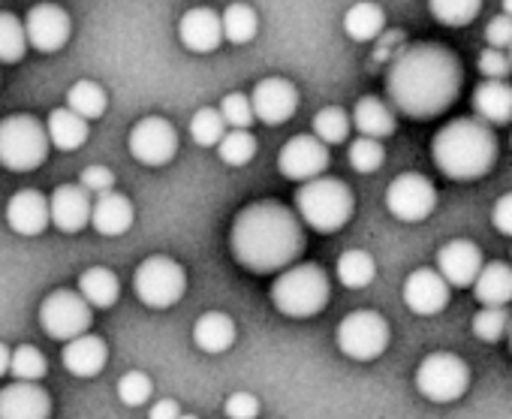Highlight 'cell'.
<instances>
[{"instance_id":"1","label":"cell","mask_w":512,"mask_h":419,"mask_svg":"<svg viewBox=\"0 0 512 419\" xmlns=\"http://www.w3.org/2000/svg\"><path fill=\"white\" fill-rule=\"evenodd\" d=\"M461 58L443 43H413L398 52L386 73L389 106L413 121L443 115L461 94Z\"/></svg>"},{"instance_id":"2","label":"cell","mask_w":512,"mask_h":419,"mask_svg":"<svg viewBox=\"0 0 512 419\" xmlns=\"http://www.w3.org/2000/svg\"><path fill=\"white\" fill-rule=\"evenodd\" d=\"M229 248L238 266L253 275H275L290 269L305 251V230L302 221L293 215V208L263 199L253 202L235 215Z\"/></svg>"},{"instance_id":"3","label":"cell","mask_w":512,"mask_h":419,"mask_svg":"<svg viewBox=\"0 0 512 419\" xmlns=\"http://www.w3.org/2000/svg\"><path fill=\"white\" fill-rule=\"evenodd\" d=\"M434 166L452 181H476L497 160V136L479 118H455L431 139Z\"/></svg>"},{"instance_id":"4","label":"cell","mask_w":512,"mask_h":419,"mask_svg":"<svg viewBox=\"0 0 512 419\" xmlns=\"http://www.w3.org/2000/svg\"><path fill=\"white\" fill-rule=\"evenodd\" d=\"M353 212H356V196L341 178L320 175L296 190V218L323 236L344 230Z\"/></svg>"},{"instance_id":"5","label":"cell","mask_w":512,"mask_h":419,"mask_svg":"<svg viewBox=\"0 0 512 419\" xmlns=\"http://www.w3.org/2000/svg\"><path fill=\"white\" fill-rule=\"evenodd\" d=\"M332 296V284L329 275L323 272V266L317 263H299L284 269L275 284H272V302L284 317H314L329 305Z\"/></svg>"},{"instance_id":"6","label":"cell","mask_w":512,"mask_h":419,"mask_svg":"<svg viewBox=\"0 0 512 419\" xmlns=\"http://www.w3.org/2000/svg\"><path fill=\"white\" fill-rule=\"evenodd\" d=\"M46 157L49 136L34 115H10L0 121V166L10 172H34Z\"/></svg>"},{"instance_id":"7","label":"cell","mask_w":512,"mask_h":419,"mask_svg":"<svg viewBox=\"0 0 512 419\" xmlns=\"http://www.w3.org/2000/svg\"><path fill=\"white\" fill-rule=\"evenodd\" d=\"M133 290L142 305H148L154 311H166L181 302V296L187 290V275L169 257H148L139 263V269L133 275Z\"/></svg>"},{"instance_id":"8","label":"cell","mask_w":512,"mask_h":419,"mask_svg":"<svg viewBox=\"0 0 512 419\" xmlns=\"http://www.w3.org/2000/svg\"><path fill=\"white\" fill-rule=\"evenodd\" d=\"M470 386V368L455 353H431L416 368V389L434 404L458 401Z\"/></svg>"},{"instance_id":"9","label":"cell","mask_w":512,"mask_h":419,"mask_svg":"<svg viewBox=\"0 0 512 419\" xmlns=\"http://www.w3.org/2000/svg\"><path fill=\"white\" fill-rule=\"evenodd\" d=\"M338 350L356 362H374L389 347V323L377 311H353L338 326Z\"/></svg>"},{"instance_id":"10","label":"cell","mask_w":512,"mask_h":419,"mask_svg":"<svg viewBox=\"0 0 512 419\" xmlns=\"http://www.w3.org/2000/svg\"><path fill=\"white\" fill-rule=\"evenodd\" d=\"M94 308L76 290H55L40 305V326L55 341H73L91 332Z\"/></svg>"},{"instance_id":"11","label":"cell","mask_w":512,"mask_h":419,"mask_svg":"<svg viewBox=\"0 0 512 419\" xmlns=\"http://www.w3.org/2000/svg\"><path fill=\"white\" fill-rule=\"evenodd\" d=\"M386 208L392 218L404 224H419L437 208V187L419 172H404L389 184Z\"/></svg>"},{"instance_id":"12","label":"cell","mask_w":512,"mask_h":419,"mask_svg":"<svg viewBox=\"0 0 512 419\" xmlns=\"http://www.w3.org/2000/svg\"><path fill=\"white\" fill-rule=\"evenodd\" d=\"M130 154L142 166H166L178 154L175 127L160 115H148L136 121V127L130 130Z\"/></svg>"},{"instance_id":"13","label":"cell","mask_w":512,"mask_h":419,"mask_svg":"<svg viewBox=\"0 0 512 419\" xmlns=\"http://www.w3.org/2000/svg\"><path fill=\"white\" fill-rule=\"evenodd\" d=\"M22 25H25L28 46H34L43 55L61 52L70 43V31H73L67 10H61L58 4H37L34 10H28V19Z\"/></svg>"},{"instance_id":"14","label":"cell","mask_w":512,"mask_h":419,"mask_svg":"<svg viewBox=\"0 0 512 419\" xmlns=\"http://www.w3.org/2000/svg\"><path fill=\"white\" fill-rule=\"evenodd\" d=\"M329 169V148L311 136H293L278 154V172L290 181H311Z\"/></svg>"},{"instance_id":"15","label":"cell","mask_w":512,"mask_h":419,"mask_svg":"<svg viewBox=\"0 0 512 419\" xmlns=\"http://www.w3.org/2000/svg\"><path fill=\"white\" fill-rule=\"evenodd\" d=\"M250 106H253V118L263 121L269 127H278L284 121H290L299 109V91L293 82L272 76L256 82L253 94H250Z\"/></svg>"},{"instance_id":"16","label":"cell","mask_w":512,"mask_h":419,"mask_svg":"<svg viewBox=\"0 0 512 419\" xmlns=\"http://www.w3.org/2000/svg\"><path fill=\"white\" fill-rule=\"evenodd\" d=\"M482 263H485L482 260V251L473 242H467V239H452V242H446L437 251V272L455 290L473 287Z\"/></svg>"},{"instance_id":"17","label":"cell","mask_w":512,"mask_h":419,"mask_svg":"<svg viewBox=\"0 0 512 419\" xmlns=\"http://www.w3.org/2000/svg\"><path fill=\"white\" fill-rule=\"evenodd\" d=\"M449 290L437 269H416L404 281V305L419 317H434L449 305Z\"/></svg>"},{"instance_id":"18","label":"cell","mask_w":512,"mask_h":419,"mask_svg":"<svg viewBox=\"0 0 512 419\" xmlns=\"http://www.w3.org/2000/svg\"><path fill=\"white\" fill-rule=\"evenodd\" d=\"M91 193L82 184H61L49 199V221L61 233H79L91 224Z\"/></svg>"},{"instance_id":"19","label":"cell","mask_w":512,"mask_h":419,"mask_svg":"<svg viewBox=\"0 0 512 419\" xmlns=\"http://www.w3.org/2000/svg\"><path fill=\"white\" fill-rule=\"evenodd\" d=\"M52 395L40 383L16 380L0 389V419H49Z\"/></svg>"},{"instance_id":"20","label":"cell","mask_w":512,"mask_h":419,"mask_svg":"<svg viewBox=\"0 0 512 419\" xmlns=\"http://www.w3.org/2000/svg\"><path fill=\"white\" fill-rule=\"evenodd\" d=\"M7 224L19 236H40V233H46V227L52 224L49 221V199L40 190H34V187L19 190L7 202Z\"/></svg>"},{"instance_id":"21","label":"cell","mask_w":512,"mask_h":419,"mask_svg":"<svg viewBox=\"0 0 512 419\" xmlns=\"http://www.w3.org/2000/svg\"><path fill=\"white\" fill-rule=\"evenodd\" d=\"M136 221V212H133V202L118 193V190H109V193H100L91 205V227L100 233V236H124Z\"/></svg>"},{"instance_id":"22","label":"cell","mask_w":512,"mask_h":419,"mask_svg":"<svg viewBox=\"0 0 512 419\" xmlns=\"http://www.w3.org/2000/svg\"><path fill=\"white\" fill-rule=\"evenodd\" d=\"M178 37L184 43V49L196 52V55H208L220 46L223 40V28H220V16L214 10H187L178 22Z\"/></svg>"},{"instance_id":"23","label":"cell","mask_w":512,"mask_h":419,"mask_svg":"<svg viewBox=\"0 0 512 419\" xmlns=\"http://www.w3.org/2000/svg\"><path fill=\"white\" fill-rule=\"evenodd\" d=\"M106 359H109V347L100 335H79L73 341H67L64 353H61V362L64 368L73 374V377H94L106 368Z\"/></svg>"},{"instance_id":"24","label":"cell","mask_w":512,"mask_h":419,"mask_svg":"<svg viewBox=\"0 0 512 419\" xmlns=\"http://www.w3.org/2000/svg\"><path fill=\"white\" fill-rule=\"evenodd\" d=\"M473 296L485 308H509L512 302V266L509 263H482L476 281H473Z\"/></svg>"},{"instance_id":"25","label":"cell","mask_w":512,"mask_h":419,"mask_svg":"<svg viewBox=\"0 0 512 419\" xmlns=\"http://www.w3.org/2000/svg\"><path fill=\"white\" fill-rule=\"evenodd\" d=\"M353 127L359 130V136H368V139H389L392 133H395V127H398V121H395V112H392V106L386 103V100H380V97H374V94H368V97H362L356 106H353Z\"/></svg>"},{"instance_id":"26","label":"cell","mask_w":512,"mask_h":419,"mask_svg":"<svg viewBox=\"0 0 512 419\" xmlns=\"http://www.w3.org/2000/svg\"><path fill=\"white\" fill-rule=\"evenodd\" d=\"M473 112L488 127H503L512 121V85L482 82L473 91Z\"/></svg>"},{"instance_id":"27","label":"cell","mask_w":512,"mask_h":419,"mask_svg":"<svg viewBox=\"0 0 512 419\" xmlns=\"http://www.w3.org/2000/svg\"><path fill=\"white\" fill-rule=\"evenodd\" d=\"M193 341L202 353H226L235 341V323L223 311H208L193 326Z\"/></svg>"},{"instance_id":"28","label":"cell","mask_w":512,"mask_h":419,"mask_svg":"<svg viewBox=\"0 0 512 419\" xmlns=\"http://www.w3.org/2000/svg\"><path fill=\"white\" fill-rule=\"evenodd\" d=\"M88 121L79 118L76 112H70L67 106L64 109H55L46 121V136H49V145H55L58 151H79L85 142H88Z\"/></svg>"},{"instance_id":"29","label":"cell","mask_w":512,"mask_h":419,"mask_svg":"<svg viewBox=\"0 0 512 419\" xmlns=\"http://www.w3.org/2000/svg\"><path fill=\"white\" fill-rule=\"evenodd\" d=\"M118 293H121V284L115 278L112 269H103V266H94L88 272L79 275V296L97 311H106L118 302Z\"/></svg>"},{"instance_id":"30","label":"cell","mask_w":512,"mask_h":419,"mask_svg":"<svg viewBox=\"0 0 512 419\" xmlns=\"http://www.w3.org/2000/svg\"><path fill=\"white\" fill-rule=\"evenodd\" d=\"M383 28H386V13H383V7L368 4V0H362V4L350 7L347 16H344V31H347V37L356 40V43H371V40H377V37L383 34Z\"/></svg>"},{"instance_id":"31","label":"cell","mask_w":512,"mask_h":419,"mask_svg":"<svg viewBox=\"0 0 512 419\" xmlns=\"http://www.w3.org/2000/svg\"><path fill=\"white\" fill-rule=\"evenodd\" d=\"M106 106H109L106 91H103L97 82H91V79H79V82L67 91V109L76 112V115L85 118V121L103 118V115H106Z\"/></svg>"},{"instance_id":"32","label":"cell","mask_w":512,"mask_h":419,"mask_svg":"<svg viewBox=\"0 0 512 419\" xmlns=\"http://www.w3.org/2000/svg\"><path fill=\"white\" fill-rule=\"evenodd\" d=\"M335 275L347 290H365L377 275V263L368 251H344L338 257Z\"/></svg>"},{"instance_id":"33","label":"cell","mask_w":512,"mask_h":419,"mask_svg":"<svg viewBox=\"0 0 512 419\" xmlns=\"http://www.w3.org/2000/svg\"><path fill=\"white\" fill-rule=\"evenodd\" d=\"M220 28H223V40H229L232 46H244L256 37L260 19H256V10L250 4H229L220 16Z\"/></svg>"},{"instance_id":"34","label":"cell","mask_w":512,"mask_h":419,"mask_svg":"<svg viewBox=\"0 0 512 419\" xmlns=\"http://www.w3.org/2000/svg\"><path fill=\"white\" fill-rule=\"evenodd\" d=\"M428 10L446 28H467L479 16L482 0H428Z\"/></svg>"},{"instance_id":"35","label":"cell","mask_w":512,"mask_h":419,"mask_svg":"<svg viewBox=\"0 0 512 419\" xmlns=\"http://www.w3.org/2000/svg\"><path fill=\"white\" fill-rule=\"evenodd\" d=\"M28 52L25 25L13 13H0V64H19Z\"/></svg>"},{"instance_id":"36","label":"cell","mask_w":512,"mask_h":419,"mask_svg":"<svg viewBox=\"0 0 512 419\" xmlns=\"http://www.w3.org/2000/svg\"><path fill=\"white\" fill-rule=\"evenodd\" d=\"M311 127H314V136H317L326 148H329V145H341V142H347V136H350V115H347L344 109H338V106H326V109H320V112L314 115Z\"/></svg>"},{"instance_id":"37","label":"cell","mask_w":512,"mask_h":419,"mask_svg":"<svg viewBox=\"0 0 512 419\" xmlns=\"http://www.w3.org/2000/svg\"><path fill=\"white\" fill-rule=\"evenodd\" d=\"M217 154L226 166H247L256 154V136L250 130H226L217 142Z\"/></svg>"},{"instance_id":"38","label":"cell","mask_w":512,"mask_h":419,"mask_svg":"<svg viewBox=\"0 0 512 419\" xmlns=\"http://www.w3.org/2000/svg\"><path fill=\"white\" fill-rule=\"evenodd\" d=\"M509 323H512L509 308H485V305H482V311L473 314L470 329H473V335H476L479 341L494 344V341H500V338L506 335Z\"/></svg>"},{"instance_id":"39","label":"cell","mask_w":512,"mask_h":419,"mask_svg":"<svg viewBox=\"0 0 512 419\" xmlns=\"http://www.w3.org/2000/svg\"><path fill=\"white\" fill-rule=\"evenodd\" d=\"M46 356L34 347V344H22L13 350L10 356V374L16 380H25V383H40L46 377Z\"/></svg>"},{"instance_id":"40","label":"cell","mask_w":512,"mask_h":419,"mask_svg":"<svg viewBox=\"0 0 512 419\" xmlns=\"http://www.w3.org/2000/svg\"><path fill=\"white\" fill-rule=\"evenodd\" d=\"M226 133V124L217 109H199L190 118V139L202 148H214Z\"/></svg>"},{"instance_id":"41","label":"cell","mask_w":512,"mask_h":419,"mask_svg":"<svg viewBox=\"0 0 512 419\" xmlns=\"http://www.w3.org/2000/svg\"><path fill=\"white\" fill-rule=\"evenodd\" d=\"M350 166L356 169V172H362V175H371V172H377L380 166H383V160H386V148H383V142H377V139H368V136H359V139H353V145H350Z\"/></svg>"},{"instance_id":"42","label":"cell","mask_w":512,"mask_h":419,"mask_svg":"<svg viewBox=\"0 0 512 419\" xmlns=\"http://www.w3.org/2000/svg\"><path fill=\"white\" fill-rule=\"evenodd\" d=\"M217 112H220L223 124L232 127V130H250V124L256 121V118H253L250 97H247V94H238V91L226 94V97L220 100V109H217Z\"/></svg>"},{"instance_id":"43","label":"cell","mask_w":512,"mask_h":419,"mask_svg":"<svg viewBox=\"0 0 512 419\" xmlns=\"http://www.w3.org/2000/svg\"><path fill=\"white\" fill-rule=\"evenodd\" d=\"M151 395H154V383H151V377L142 374V371H127V374L118 380V398H121V404H127V407H142V404L151 401Z\"/></svg>"},{"instance_id":"44","label":"cell","mask_w":512,"mask_h":419,"mask_svg":"<svg viewBox=\"0 0 512 419\" xmlns=\"http://www.w3.org/2000/svg\"><path fill=\"white\" fill-rule=\"evenodd\" d=\"M476 70L488 79V82H503L512 73V64L506 58V52L500 49H482L476 58Z\"/></svg>"},{"instance_id":"45","label":"cell","mask_w":512,"mask_h":419,"mask_svg":"<svg viewBox=\"0 0 512 419\" xmlns=\"http://www.w3.org/2000/svg\"><path fill=\"white\" fill-rule=\"evenodd\" d=\"M223 410H226V419H256L260 416V401L250 392H232Z\"/></svg>"},{"instance_id":"46","label":"cell","mask_w":512,"mask_h":419,"mask_svg":"<svg viewBox=\"0 0 512 419\" xmlns=\"http://www.w3.org/2000/svg\"><path fill=\"white\" fill-rule=\"evenodd\" d=\"M79 184H82L88 193H97V196H100V193L115 190V172L106 169V166H88V169H82Z\"/></svg>"},{"instance_id":"47","label":"cell","mask_w":512,"mask_h":419,"mask_svg":"<svg viewBox=\"0 0 512 419\" xmlns=\"http://www.w3.org/2000/svg\"><path fill=\"white\" fill-rule=\"evenodd\" d=\"M485 43H488V49H500V52H506L509 46H512V19L509 16H494L491 22H488V28H485Z\"/></svg>"},{"instance_id":"48","label":"cell","mask_w":512,"mask_h":419,"mask_svg":"<svg viewBox=\"0 0 512 419\" xmlns=\"http://www.w3.org/2000/svg\"><path fill=\"white\" fill-rule=\"evenodd\" d=\"M491 224H494V230H497L500 236H509V239H512V190L503 193V196L494 202V208H491Z\"/></svg>"},{"instance_id":"49","label":"cell","mask_w":512,"mask_h":419,"mask_svg":"<svg viewBox=\"0 0 512 419\" xmlns=\"http://www.w3.org/2000/svg\"><path fill=\"white\" fill-rule=\"evenodd\" d=\"M178 416H181V404L172 398H160L148 410V419H178Z\"/></svg>"},{"instance_id":"50","label":"cell","mask_w":512,"mask_h":419,"mask_svg":"<svg viewBox=\"0 0 512 419\" xmlns=\"http://www.w3.org/2000/svg\"><path fill=\"white\" fill-rule=\"evenodd\" d=\"M10 356H13V350L7 344H0V377L10 374Z\"/></svg>"},{"instance_id":"51","label":"cell","mask_w":512,"mask_h":419,"mask_svg":"<svg viewBox=\"0 0 512 419\" xmlns=\"http://www.w3.org/2000/svg\"><path fill=\"white\" fill-rule=\"evenodd\" d=\"M503 16L512 19V0H503Z\"/></svg>"},{"instance_id":"52","label":"cell","mask_w":512,"mask_h":419,"mask_svg":"<svg viewBox=\"0 0 512 419\" xmlns=\"http://www.w3.org/2000/svg\"><path fill=\"white\" fill-rule=\"evenodd\" d=\"M506 338H509V350H512V323H509V329H506Z\"/></svg>"},{"instance_id":"53","label":"cell","mask_w":512,"mask_h":419,"mask_svg":"<svg viewBox=\"0 0 512 419\" xmlns=\"http://www.w3.org/2000/svg\"><path fill=\"white\" fill-rule=\"evenodd\" d=\"M178 419H196V416H187V413H181V416H178Z\"/></svg>"},{"instance_id":"54","label":"cell","mask_w":512,"mask_h":419,"mask_svg":"<svg viewBox=\"0 0 512 419\" xmlns=\"http://www.w3.org/2000/svg\"><path fill=\"white\" fill-rule=\"evenodd\" d=\"M506 58H509V64H512V46H509V52H506Z\"/></svg>"},{"instance_id":"55","label":"cell","mask_w":512,"mask_h":419,"mask_svg":"<svg viewBox=\"0 0 512 419\" xmlns=\"http://www.w3.org/2000/svg\"><path fill=\"white\" fill-rule=\"evenodd\" d=\"M509 145H512V136H509Z\"/></svg>"}]
</instances>
